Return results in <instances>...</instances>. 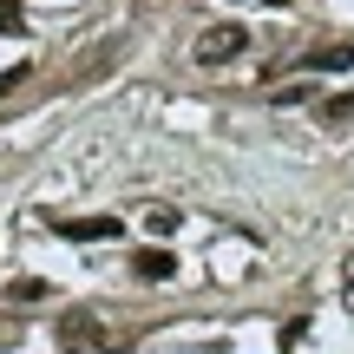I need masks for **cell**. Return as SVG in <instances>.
<instances>
[{"mask_svg": "<svg viewBox=\"0 0 354 354\" xmlns=\"http://www.w3.org/2000/svg\"><path fill=\"white\" fill-rule=\"evenodd\" d=\"M7 295H13V302H39V295H46V282H39V276H26V282H13Z\"/></svg>", "mask_w": 354, "mask_h": 354, "instance_id": "9", "label": "cell"}, {"mask_svg": "<svg viewBox=\"0 0 354 354\" xmlns=\"http://www.w3.org/2000/svg\"><path fill=\"white\" fill-rule=\"evenodd\" d=\"M59 342H66V348H73V354H92V348H99V342H105V335H99V322H92V315H86V308H73V315H66V322H59Z\"/></svg>", "mask_w": 354, "mask_h": 354, "instance_id": "3", "label": "cell"}, {"mask_svg": "<svg viewBox=\"0 0 354 354\" xmlns=\"http://www.w3.org/2000/svg\"><path fill=\"white\" fill-rule=\"evenodd\" d=\"M131 276L138 282H165V276H177V256L171 250H138L131 256Z\"/></svg>", "mask_w": 354, "mask_h": 354, "instance_id": "5", "label": "cell"}, {"mask_svg": "<svg viewBox=\"0 0 354 354\" xmlns=\"http://www.w3.org/2000/svg\"><path fill=\"white\" fill-rule=\"evenodd\" d=\"M145 223H151V230H158V236H171V230H177V210H171V203H158V210H151V216H145Z\"/></svg>", "mask_w": 354, "mask_h": 354, "instance_id": "10", "label": "cell"}, {"mask_svg": "<svg viewBox=\"0 0 354 354\" xmlns=\"http://www.w3.org/2000/svg\"><path fill=\"white\" fill-rule=\"evenodd\" d=\"M354 118V92H335V99H322V125H348Z\"/></svg>", "mask_w": 354, "mask_h": 354, "instance_id": "6", "label": "cell"}, {"mask_svg": "<svg viewBox=\"0 0 354 354\" xmlns=\"http://www.w3.org/2000/svg\"><path fill=\"white\" fill-rule=\"evenodd\" d=\"M53 230H59L66 243H112L125 223H118V216H59Z\"/></svg>", "mask_w": 354, "mask_h": 354, "instance_id": "2", "label": "cell"}, {"mask_svg": "<svg viewBox=\"0 0 354 354\" xmlns=\"http://www.w3.org/2000/svg\"><path fill=\"white\" fill-rule=\"evenodd\" d=\"M0 33H26V7L20 0H0Z\"/></svg>", "mask_w": 354, "mask_h": 354, "instance_id": "7", "label": "cell"}, {"mask_svg": "<svg viewBox=\"0 0 354 354\" xmlns=\"http://www.w3.org/2000/svg\"><path fill=\"white\" fill-rule=\"evenodd\" d=\"M302 66L308 73H354V39H328V46H315Z\"/></svg>", "mask_w": 354, "mask_h": 354, "instance_id": "4", "label": "cell"}, {"mask_svg": "<svg viewBox=\"0 0 354 354\" xmlns=\"http://www.w3.org/2000/svg\"><path fill=\"white\" fill-rule=\"evenodd\" d=\"M269 7H282V0H269Z\"/></svg>", "mask_w": 354, "mask_h": 354, "instance_id": "11", "label": "cell"}, {"mask_svg": "<svg viewBox=\"0 0 354 354\" xmlns=\"http://www.w3.org/2000/svg\"><path fill=\"white\" fill-rule=\"evenodd\" d=\"M269 99H276V105H308V99H315V86H276Z\"/></svg>", "mask_w": 354, "mask_h": 354, "instance_id": "8", "label": "cell"}, {"mask_svg": "<svg viewBox=\"0 0 354 354\" xmlns=\"http://www.w3.org/2000/svg\"><path fill=\"white\" fill-rule=\"evenodd\" d=\"M250 46V26H236V20H223V26H203V39L190 53H197V66H230L236 53Z\"/></svg>", "mask_w": 354, "mask_h": 354, "instance_id": "1", "label": "cell"}]
</instances>
